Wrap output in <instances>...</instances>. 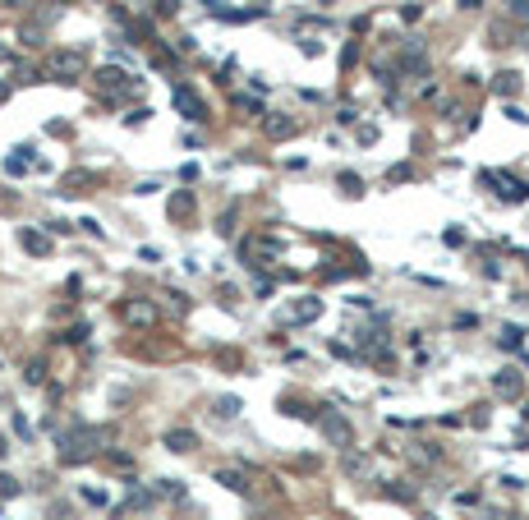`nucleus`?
Returning a JSON list of instances; mask_svg holds the SVG:
<instances>
[{
    "instance_id": "22",
    "label": "nucleus",
    "mask_w": 529,
    "mask_h": 520,
    "mask_svg": "<svg viewBox=\"0 0 529 520\" xmlns=\"http://www.w3.org/2000/svg\"><path fill=\"white\" fill-rule=\"evenodd\" d=\"M497 346H502V350H520V346H525V332H520V327H502Z\"/></svg>"
},
{
    "instance_id": "6",
    "label": "nucleus",
    "mask_w": 529,
    "mask_h": 520,
    "mask_svg": "<svg viewBox=\"0 0 529 520\" xmlns=\"http://www.w3.org/2000/svg\"><path fill=\"white\" fill-rule=\"evenodd\" d=\"M120 318L129 322V327H138V332H148V327H157V304L143 299V295H134V299L120 304Z\"/></svg>"
},
{
    "instance_id": "38",
    "label": "nucleus",
    "mask_w": 529,
    "mask_h": 520,
    "mask_svg": "<svg viewBox=\"0 0 529 520\" xmlns=\"http://www.w3.org/2000/svg\"><path fill=\"white\" fill-rule=\"evenodd\" d=\"M78 226L88 230V235H97V240H102V226H97V216H83V221H78Z\"/></svg>"
},
{
    "instance_id": "4",
    "label": "nucleus",
    "mask_w": 529,
    "mask_h": 520,
    "mask_svg": "<svg viewBox=\"0 0 529 520\" xmlns=\"http://www.w3.org/2000/svg\"><path fill=\"white\" fill-rule=\"evenodd\" d=\"M479 180H484L502 203H529V184H525V180H515V175H506V170H484Z\"/></svg>"
},
{
    "instance_id": "34",
    "label": "nucleus",
    "mask_w": 529,
    "mask_h": 520,
    "mask_svg": "<svg viewBox=\"0 0 529 520\" xmlns=\"http://www.w3.org/2000/svg\"><path fill=\"white\" fill-rule=\"evenodd\" d=\"M83 502H92V506H106V493H102V488H83Z\"/></svg>"
},
{
    "instance_id": "17",
    "label": "nucleus",
    "mask_w": 529,
    "mask_h": 520,
    "mask_svg": "<svg viewBox=\"0 0 529 520\" xmlns=\"http://www.w3.org/2000/svg\"><path fill=\"white\" fill-rule=\"evenodd\" d=\"M346 475H373V460L363 456V451H346Z\"/></svg>"
},
{
    "instance_id": "43",
    "label": "nucleus",
    "mask_w": 529,
    "mask_h": 520,
    "mask_svg": "<svg viewBox=\"0 0 529 520\" xmlns=\"http://www.w3.org/2000/svg\"><path fill=\"white\" fill-rule=\"evenodd\" d=\"M207 5H212V10H216V0H207Z\"/></svg>"
},
{
    "instance_id": "2",
    "label": "nucleus",
    "mask_w": 529,
    "mask_h": 520,
    "mask_svg": "<svg viewBox=\"0 0 529 520\" xmlns=\"http://www.w3.org/2000/svg\"><path fill=\"white\" fill-rule=\"evenodd\" d=\"M46 74L60 78V83H78V78L88 74V51H69V46L51 51L46 56Z\"/></svg>"
},
{
    "instance_id": "1",
    "label": "nucleus",
    "mask_w": 529,
    "mask_h": 520,
    "mask_svg": "<svg viewBox=\"0 0 529 520\" xmlns=\"http://www.w3.org/2000/svg\"><path fill=\"white\" fill-rule=\"evenodd\" d=\"M102 442H106L102 429L74 424V429H65L60 438H56V456H60V465H83V460H92L97 451H102Z\"/></svg>"
},
{
    "instance_id": "30",
    "label": "nucleus",
    "mask_w": 529,
    "mask_h": 520,
    "mask_svg": "<svg viewBox=\"0 0 529 520\" xmlns=\"http://www.w3.org/2000/svg\"><path fill=\"white\" fill-rule=\"evenodd\" d=\"M157 14H161V19H175V14H180V0H157Z\"/></svg>"
},
{
    "instance_id": "36",
    "label": "nucleus",
    "mask_w": 529,
    "mask_h": 520,
    "mask_svg": "<svg viewBox=\"0 0 529 520\" xmlns=\"http://www.w3.org/2000/svg\"><path fill=\"white\" fill-rule=\"evenodd\" d=\"M106 460H111V465H120V470H129V465H134V456H124V451H111Z\"/></svg>"
},
{
    "instance_id": "14",
    "label": "nucleus",
    "mask_w": 529,
    "mask_h": 520,
    "mask_svg": "<svg viewBox=\"0 0 529 520\" xmlns=\"http://www.w3.org/2000/svg\"><path fill=\"white\" fill-rule=\"evenodd\" d=\"M212 14L226 19V23H249V19H262V14H267V5H262V0H258V5H249V10H221V5H216Z\"/></svg>"
},
{
    "instance_id": "12",
    "label": "nucleus",
    "mask_w": 529,
    "mask_h": 520,
    "mask_svg": "<svg viewBox=\"0 0 529 520\" xmlns=\"http://www.w3.org/2000/svg\"><path fill=\"white\" fill-rule=\"evenodd\" d=\"M194 207H198L194 189H175V194H170V207H166V212L175 216V221H189V216H194Z\"/></svg>"
},
{
    "instance_id": "5",
    "label": "nucleus",
    "mask_w": 529,
    "mask_h": 520,
    "mask_svg": "<svg viewBox=\"0 0 529 520\" xmlns=\"http://www.w3.org/2000/svg\"><path fill=\"white\" fill-rule=\"evenodd\" d=\"M170 102H175V111H180L184 120H194V124L207 120V102H203L189 83H175V88H170Z\"/></svg>"
},
{
    "instance_id": "9",
    "label": "nucleus",
    "mask_w": 529,
    "mask_h": 520,
    "mask_svg": "<svg viewBox=\"0 0 529 520\" xmlns=\"http://www.w3.org/2000/svg\"><path fill=\"white\" fill-rule=\"evenodd\" d=\"M19 245H23V253H32V258H46V253H51V235L23 226V230H19Z\"/></svg>"
},
{
    "instance_id": "29",
    "label": "nucleus",
    "mask_w": 529,
    "mask_h": 520,
    "mask_svg": "<svg viewBox=\"0 0 529 520\" xmlns=\"http://www.w3.org/2000/svg\"><path fill=\"white\" fill-rule=\"evenodd\" d=\"M148 115H152L148 106H138V111H129V115H124V124H129V129H138V124H148Z\"/></svg>"
},
{
    "instance_id": "10",
    "label": "nucleus",
    "mask_w": 529,
    "mask_h": 520,
    "mask_svg": "<svg viewBox=\"0 0 529 520\" xmlns=\"http://www.w3.org/2000/svg\"><path fill=\"white\" fill-rule=\"evenodd\" d=\"M313 318H322V299H313V295H308V299H295V304L286 308V322H295V327H300V322H313Z\"/></svg>"
},
{
    "instance_id": "45",
    "label": "nucleus",
    "mask_w": 529,
    "mask_h": 520,
    "mask_svg": "<svg viewBox=\"0 0 529 520\" xmlns=\"http://www.w3.org/2000/svg\"><path fill=\"white\" fill-rule=\"evenodd\" d=\"M525 419H529V405H525Z\"/></svg>"
},
{
    "instance_id": "8",
    "label": "nucleus",
    "mask_w": 529,
    "mask_h": 520,
    "mask_svg": "<svg viewBox=\"0 0 529 520\" xmlns=\"http://www.w3.org/2000/svg\"><path fill=\"white\" fill-rule=\"evenodd\" d=\"M97 88H102V92H138V83L124 74V69L106 65V69H97Z\"/></svg>"
},
{
    "instance_id": "3",
    "label": "nucleus",
    "mask_w": 529,
    "mask_h": 520,
    "mask_svg": "<svg viewBox=\"0 0 529 520\" xmlns=\"http://www.w3.org/2000/svg\"><path fill=\"white\" fill-rule=\"evenodd\" d=\"M313 419H317V429H322V438H327L332 446H341V451H350V446H354V424H350L341 410H327V405H317Z\"/></svg>"
},
{
    "instance_id": "41",
    "label": "nucleus",
    "mask_w": 529,
    "mask_h": 520,
    "mask_svg": "<svg viewBox=\"0 0 529 520\" xmlns=\"http://www.w3.org/2000/svg\"><path fill=\"white\" fill-rule=\"evenodd\" d=\"M497 520H525V516H497Z\"/></svg>"
},
{
    "instance_id": "24",
    "label": "nucleus",
    "mask_w": 529,
    "mask_h": 520,
    "mask_svg": "<svg viewBox=\"0 0 529 520\" xmlns=\"http://www.w3.org/2000/svg\"><path fill=\"white\" fill-rule=\"evenodd\" d=\"M240 410H244L240 396H216V414H221V419H235Z\"/></svg>"
},
{
    "instance_id": "31",
    "label": "nucleus",
    "mask_w": 529,
    "mask_h": 520,
    "mask_svg": "<svg viewBox=\"0 0 529 520\" xmlns=\"http://www.w3.org/2000/svg\"><path fill=\"white\" fill-rule=\"evenodd\" d=\"M23 378H28V383H32V387H42V378H46V368H42V364H37V359H32V364H28V373H23Z\"/></svg>"
},
{
    "instance_id": "11",
    "label": "nucleus",
    "mask_w": 529,
    "mask_h": 520,
    "mask_svg": "<svg viewBox=\"0 0 529 520\" xmlns=\"http://www.w3.org/2000/svg\"><path fill=\"white\" fill-rule=\"evenodd\" d=\"M161 442H166L170 451H180V456H189V451H198V433L194 429H166Z\"/></svg>"
},
{
    "instance_id": "19",
    "label": "nucleus",
    "mask_w": 529,
    "mask_h": 520,
    "mask_svg": "<svg viewBox=\"0 0 529 520\" xmlns=\"http://www.w3.org/2000/svg\"><path fill=\"white\" fill-rule=\"evenodd\" d=\"M295 129H300V124L290 120V115H272V120H267V134H272V138H290Z\"/></svg>"
},
{
    "instance_id": "27",
    "label": "nucleus",
    "mask_w": 529,
    "mask_h": 520,
    "mask_svg": "<svg viewBox=\"0 0 529 520\" xmlns=\"http://www.w3.org/2000/svg\"><path fill=\"white\" fill-rule=\"evenodd\" d=\"M442 240H447V249H460V245H465V230H460V226H447Z\"/></svg>"
},
{
    "instance_id": "23",
    "label": "nucleus",
    "mask_w": 529,
    "mask_h": 520,
    "mask_svg": "<svg viewBox=\"0 0 529 520\" xmlns=\"http://www.w3.org/2000/svg\"><path fill=\"white\" fill-rule=\"evenodd\" d=\"M152 493H157V497H175V502H180V497H184V484H180V479H157V488H152Z\"/></svg>"
},
{
    "instance_id": "35",
    "label": "nucleus",
    "mask_w": 529,
    "mask_h": 520,
    "mask_svg": "<svg viewBox=\"0 0 529 520\" xmlns=\"http://www.w3.org/2000/svg\"><path fill=\"white\" fill-rule=\"evenodd\" d=\"M336 120H341V124H354V120H359V111H354V106H341V111H336Z\"/></svg>"
},
{
    "instance_id": "46",
    "label": "nucleus",
    "mask_w": 529,
    "mask_h": 520,
    "mask_svg": "<svg viewBox=\"0 0 529 520\" xmlns=\"http://www.w3.org/2000/svg\"><path fill=\"white\" fill-rule=\"evenodd\" d=\"M322 5H332V0H322Z\"/></svg>"
},
{
    "instance_id": "26",
    "label": "nucleus",
    "mask_w": 529,
    "mask_h": 520,
    "mask_svg": "<svg viewBox=\"0 0 529 520\" xmlns=\"http://www.w3.org/2000/svg\"><path fill=\"white\" fill-rule=\"evenodd\" d=\"M354 138H359L363 148H368V143H378V124H359V129H354Z\"/></svg>"
},
{
    "instance_id": "44",
    "label": "nucleus",
    "mask_w": 529,
    "mask_h": 520,
    "mask_svg": "<svg viewBox=\"0 0 529 520\" xmlns=\"http://www.w3.org/2000/svg\"><path fill=\"white\" fill-rule=\"evenodd\" d=\"M423 520H438V516H423Z\"/></svg>"
},
{
    "instance_id": "7",
    "label": "nucleus",
    "mask_w": 529,
    "mask_h": 520,
    "mask_svg": "<svg viewBox=\"0 0 529 520\" xmlns=\"http://www.w3.org/2000/svg\"><path fill=\"white\" fill-rule=\"evenodd\" d=\"M396 74H409V78H428V51L419 42H405L401 60H396Z\"/></svg>"
},
{
    "instance_id": "20",
    "label": "nucleus",
    "mask_w": 529,
    "mask_h": 520,
    "mask_svg": "<svg viewBox=\"0 0 529 520\" xmlns=\"http://www.w3.org/2000/svg\"><path fill=\"white\" fill-rule=\"evenodd\" d=\"M124 506H129V511H148V506H157V493L138 488V493H129V502H124Z\"/></svg>"
},
{
    "instance_id": "13",
    "label": "nucleus",
    "mask_w": 529,
    "mask_h": 520,
    "mask_svg": "<svg viewBox=\"0 0 529 520\" xmlns=\"http://www.w3.org/2000/svg\"><path fill=\"white\" fill-rule=\"evenodd\" d=\"M520 387H525V383H520V373H515V368H502V373H493V392H497V396L511 400V396H520Z\"/></svg>"
},
{
    "instance_id": "21",
    "label": "nucleus",
    "mask_w": 529,
    "mask_h": 520,
    "mask_svg": "<svg viewBox=\"0 0 529 520\" xmlns=\"http://www.w3.org/2000/svg\"><path fill=\"white\" fill-rule=\"evenodd\" d=\"M493 88H497V97H515V92H520V74H497Z\"/></svg>"
},
{
    "instance_id": "16",
    "label": "nucleus",
    "mask_w": 529,
    "mask_h": 520,
    "mask_svg": "<svg viewBox=\"0 0 529 520\" xmlns=\"http://www.w3.org/2000/svg\"><path fill=\"white\" fill-rule=\"evenodd\" d=\"M216 484H226L230 493H244V497L254 493V488H249V479H244L240 470H216Z\"/></svg>"
},
{
    "instance_id": "39",
    "label": "nucleus",
    "mask_w": 529,
    "mask_h": 520,
    "mask_svg": "<svg viewBox=\"0 0 529 520\" xmlns=\"http://www.w3.org/2000/svg\"><path fill=\"white\" fill-rule=\"evenodd\" d=\"M511 14H520V19H529V0H511Z\"/></svg>"
},
{
    "instance_id": "37",
    "label": "nucleus",
    "mask_w": 529,
    "mask_h": 520,
    "mask_svg": "<svg viewBox=\"0 0 529 520\" xmlns=\"http://www.w3.org/2000/svg\"><path fill=\"white\" fill-rule=\"evenodd\" d=\"M401 184V180H409V166H392V170H387V184Z\"/></svg>"
},
{
    "instance_id": "42",
    "label": "nucleus",
    "mask_w": 529,
    "mask_h": 520,
    "mask_svg": "<svg viewBox=\"0 0 529 520\" xmlns=\"http://www.w3.org/2000/svg\"><path fill=\"white\" fill-rule=\"evenodd\" d=\"M0 456H5V442H0Z\"/></svg>"
},
{
    "instance_id": "25",
    "label": "nucleus",
    "mask_w": 529,
    "mask_h": 520,
    "mask_svg": "<svg viewBox=\"0 0 529 520\" xmlns=\"http://www.w3.org/2000/svg\"><path fill=\"white\" fill-rule=\"evenodd\" d=\"M341 189H346V194H354V199H359V194H363V180H359V175H350V170H346V175H341Z\"/></svg>"
},
{
    "instance_id": "40",
    "label": "nucleus",
    "mask_w": 529,
    "mask_h": 520,
    "mask_svg": "<svg viewBox=\"0 0 529 520\" xmlns=\"http://www.w3.org/2000/svg\"><path fill=\"white\" fill-rule=\"evenodd\" d=\"M5 60H10V51H5V46H0V65H5Z\"/></svg>"
},
{
    "instance_id": "18",
    "label": "nucleus",
    "mask_w": 529,
    "mask_h": 520,
    "mask_svg": "<svg viewBox=\"0 0 529 520\" xmlns=\"http://www.w3.org/2000/svg\"><path fill=\"white\" fill-rule=\"evenodd\" d=\"M19 42L23 46H46V28L42 23H23V28H19Z\"/></svg>"
},
{
    "instance_id": "28",
    "label": "nucleus",
    "mask_w": 529,
    "mask_h": 520,
    "mask_svg": "<svg viewBox=\"0 0 529 520\" xmlns=\"http://www.w3.org/2000/svg\"><path fill=\"white\" fill-rule=\"evenodd\" d=\"M0 497H19V479L14 475H0Z\"/></svg>"
},
{
    "instance_id": "32",
    "label": "nucleus",
    "mask_w": 529,
    "mask_h": 520,
    "mask_svg": "<svg viewBox=\"0 0 529 520\" xmlns=\"http://www.w3.org/2000/svg\"><path fill=\"white\" fill-rule=\"evenodd\" d=\"M83 337H88V327H83V322H78V327H69V332H65L60 341H69V346H78V341H83Z\"/></svg>"
},
{
    "instance_id": "15",
    "label": "nucleus",
    "mask_w": 529,
    "mask_h": 520,
    "mask_svg": "<svg viewBox=\"0 0 529 520\" xmlns=\"http://www.w3.org/2000/svg\"><path fill=\"white\" fill-rule=\"evenodd\" d=\"M382 497H392V502H414V497H419V493H414V484H405V479H396V484H387V488H382Z\"/></svg>"
},
{
    "instance_id": "33",
    "label": "nucleus",
    "mask_w": 529,
    "mask_h": 520,
    "mask_svg": "<svg viewBox=\"0 0 529 520\" xmlns=\"http://www.w3.org/2000/svg\"><path fill=\"white\" fill-rule=\"evenodd\" d=\"M170 308H175V313H189V295H180V291H170Z\"/></svg>"
}]
</instances>
